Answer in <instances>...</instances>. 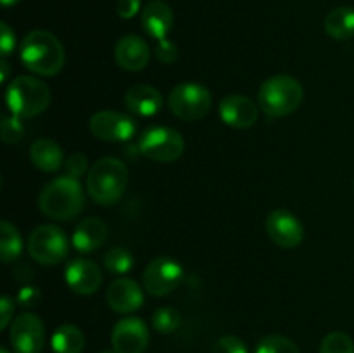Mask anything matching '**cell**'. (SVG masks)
Here are the masks:
<instances>
[{
	"label": "cell",
	"instance_id": "4fadbf2b",
	"mask_svg": "<svg viewBox=\"0 0 354 353\" xmlns=\"http://www.w3.org/2000/svg\"><path fill=\"white\" fill-rule=\"evenodd\" d=\"M149 338V327L142 318L124 317L114 325L111 343L116 353H144Z\"/></svg>",
	"mask_w": 354,
	"mask_h": 353
},
{
	"label": "cell",
	"instance_id": "ab89813d",
	"mask_svg": "<svg viewBox=\"0 0 354 353\" xmlns=\"http://www.w3.org/2000/svg\"><path fill=\"white\" fill-rule=\"evenodd\" d=\"M0 353H9V352H7V348H2L0 350Z\"/></svg>",
	"mask_w": 354,
	"mask_h": 353
},
{
	"label": "cell",
	"instance_id": "4316f807",
	"mask_svg": "<svg viewBox=\"0 0 354 353\" xmlns=\"http://www.w3.org/2000/svg\"><path fill=\"white\" fill-rule=\"evenodd\" d=\"M256 353H301L292 339L280 334H270L256 346Z\"/></svg>",
	"mask_w": 354,
	"mask_h": 353
},
{
	"label": "cell",
	"instance_id": "7c38bea8",
	"mask_svg": "<svg viewBox=\"0 0 354 353\" xmlns=\"http://www.w3.org/2000/svg\"><path fill=\"white\" fill-rule=\"evenodd\" d=\"M265 228L273 244L292 249L303 242L304 227L299 218L289 210H275L266 217Z\"/></svg>",
	"mask_w": 354,
	"mask_h": 353
},
{
	"label": "cell",
	"instance_id": "f546056e",
	"mask_svg": "<svg viewBox=\"0 0 354 353\" xmlns=\"http://www.w3.org/2000/svg\"><path fill=\"white\" fill-rule=\"evenodd\" d=\"M64 168H66V175L75 176V179H80L85 173H88V159L83 152H73L68 159L64 161Z\"/></svg>",
	"mask_w": 354,
	"mask_h": 353
},
{
	"label": "cell",
	"instance_id": "ac0fdd59",
	"mask_svg": "<svg viewBox=\"0 0 354 353\" xmlns=\"http://www.w3.org/2000/svg\"><path fill=\"white\" fill-rule=\"evenodd\" d=\"M165 97L152 85H133L124 93V106L131 114L151 118L161 111Z\"/></svg>",
	"mask_w": 354,
	"mask_h": 353
},
{
	"label": "cell",
	"instance_id": "8d00e7d4",
	"mask_svg": "<svg viewBox=\"0 0 354 353\" xmlns=\"http://www.w3.org/2000/svg\"><path fill=\"white\" fill-rule=\"evenodd\" d=\"M0 69H2V75H0V82L6 83L7 80H9V71H10L9 62H7L6 59H2V61H0Z\"/></svg>",
	"mask_w": 354,
	"mask_h": 353
},
{
	"label": "cell",
	"instance_id": "3957f363",
	"mask_svg": "<svg viewBox=\"0 0 354 353\" xmlns=\"http://www.w3.org/2000/svg\"><path fill=\"white\" fill-rule=\"evenodd\" d=\"M128 185V168L121 159H99L86 175V190L100 206H113L123 197Z\"/></svg>",
	"mask_w": 354,
	"mask_h": 353
},
{
	"label": "cell",
	"instance_id": "5bb4252c",
	"mask_svg": "<svg viewBox=\"0 0 354 353\" xmlns=\"http://www.w3.org/2000/svg\"><path fill=\"white\" fill-rule=\"evenodd\" d=\"M218 113L225 125L237 130H245L258 121L259 106L242 93H230L221 99Z\"/></svg>",
	"mask_w": 354,
	"mask_h": 353
},
{
	"label": "cell",
	"instance_id": "8fae6325",
	"mask_svg": "<svg viewBox=\"0 0 354 353\" xmlns=\"http://www.w3.org/2000/svg\"><path fill=\"white\" fill-rule=\"evenodd\" d=\"M93 137L106 142H128L137 135V121L120 111H99L90 118Z\"/></svg>",
	"mask_w": 354,
	"mask_h": 353
},
{
	"label": "cell",
	"instance_id": "ffe728a7",
	"mask_svg": "<svg viewBox=\"0 0 354 353\" xmlns=\"http://www.w3.org/2000/svg\"><path fill=\"white\" fill-rule=\"evenodd\" d=\"M107 239L106 221L97 217H88L78 224L73 232L71 242L80 253H92L99 249Z\"/></svg>",
	"mask_w": 354,
	"mask_h": 353
},
{
	"label": "cell",
	"instance_id": "7402d4cb",
	"mask_svg": "<svg viewBox=\"0 0 354 353\" xmlns=\"http://www.w3.org/2000/svg\"><path fill=\"white\" fill-rule=\"evenodd\" d=\"M325 33L334 40H349L354 37V9L337 7L325 17Z\"/></svg>",
	"mask_w": 354,
	"mask_h": 353
},
{
	"label": "cell",
	"instance_id": "f1b7e54d",
	"mask_svg": "<svg viewBox=\"0 0 354 353\" xmlns=\"http://www.w3.org/2000/svg\"><path fill=\"white\" fill-rule=\"evenodd\" d=\"M19 116H3L2 120V141L6 144H17L24 137V123Z\"/></svg>",
	"mask_w": 354,
	"mask_h": 353
},
{
	"label": "cell",
	"instance_id": "8992f818",
	"mask_svg": "<svg viewBox=\"0 0 354 353\" xmlns=\"http://www.w3.org/2000/svg\"><path fill=\"white\" fill-rule=\"evenodd\" d=\"M138 151L156 163H173L185 151L182 134L171 127H149L138 137Z\"/></svg>",
	"mask_w": 354,
	"mask_h": 353
},
{
	"label": "cell",
	"instance_id": "ba28073f",
	"mask_svg": "<svg viewBox=\"0 0 354 353\" xmlns=\"http://www.w3.org/2000/svg\"><path fill=\"white\" fill-rule=\"evenodd\" d=\"M28 253L35 262L41 265H57L68 258V235L55 225H38L28 239Z\"/></svg>",
	"mask_w": 354,
	"mask_h": 353
},
{
	"label": "cell",
	"instance_id": "d6a6232c",
	"mask_svg": "<svg viewBox=\"0 0 354 353\" xmlns=\"http://www.w3.org/2000/svg\"><path fill=\"white\" fill-rule=\"evenodd\" d=\"M16 48V33H14L12 28L3 21L0 24V51H2V57H9L10 54Z\"/></svg>",
	"mask_w": 354,
	"mask_h": 353
},
{
	"label": "cell",
	"instance_id": "836d02e7",
	"mask_svg": "<svg viewBox=\"0 0 354 353\" xmlns=\"http://www.w3.org/2000/svg\"><path fill=\"white\" fill-rule=\"evenodd\" d=\"M142 0H120L116 6V12L121 19H131L138 14Z\"/></svg>",
	"mask_w": 354,
	"mask_h": 353
},
{
	"label": "cell",
	"instance_id": "d6986e66",
	"mask_svg": "<svg viewBox=\"0 0 354 353\" xmlns=\"http://www.w3.org/2000/svg\"><path fill=\"white\" fill-rule=\"evenodd\" d=\"M140 21L145 33L159 42L168 38L173 23H175V16H173V10L168 3L154 0V2H149L145 9L142 10Z\"/></svg>",
	"mask_w": 354,
	"mask_h": 353
},
{
	"label": "cell",
	"instance_id": "d590c367",
	"mask_svg": "<svg viewBox=\"0 0 354 353\" xmlns=\"http://www.w3.org/2000/svg\"><path fill=\"white\" fill-rule=\"evenodd\" d=\"M0 308H2V315H0V327L6 329L14 317V300L12 298L2 296V300H0Z\"/></svg>",
	"mask_w": 354,
	"mask_h": 353
},
{
	"label": "cell",
	"instance_id": "1f68e13d",
	"mask_svg": "<svg viewBox=\"0 0 354 353\" xmlns=\"http://www.w3.org/2000/svg\"><path fill=\"white\" fill-rule=\"evenodd\" d=\"M154 55L162 64H173L178 59V47L171 40L165 38V40H159L158 45H156Z\"/></svg>",
	"mask_w": 354,
	"mask_h": 353
},
{
	"label": "cell",
	"instance_id": "83f0119b",
	"mask_svg": "<svg viewBox=\"0 0 354 353\" xmlns=\"http://www.w3.org/2000/svg\"><path fill=\"white\" fill-rule=\"evenodd\" d=\"M318 353H354V341L346 332H328L322 341Z\"/></svg>",
	"mask_w": 354,
	"mask_h": 353
},
{
	"label": "cell",
	"instance_id": "cb8c5ba5",
	"mask_svg": "<svg viewBox=\"0 0 354 353\" xmlns=\"http://www.w3.org/2000/svg\"><path fill=\"white\" fill-rule=\"evenodd\" d=\"M23 251V237L17 227L9 220L0 221V256L3 263H12L19 258Z\"/></svg>",
	"mask_w": 354,
	"mask_h": 353
},
{
	"label": "cell",
	"instance_id": "52a82bcc",
	"mask_svg": "<svg viewBox=\"0 0 354 353\" xmlns=\"http://www.w3.org/2000/svg\"><path fill=\"white\" fill-rule=\"evenodd\" d=\"M211 92L201 83H178L168 96V107L176 118L183 121H199L209 113Z\"/></svg>",
	"mask_w": 354,
	"mask_h": 353
},
{
	"label": "cell",
	"instance_id": "277c9868",
	"mask_svg": "<svg viewBox=\"0 0 354 353\" xmlns=\"http://www.w3.org/2000/svg\"><path fill=\"white\" fill-rule=\"evenodd\" d=\"M303 100V85L290 75L270 76L259 87L258 106L270 118H283L296 113Z\"/></svg>",
	"mask_w": 354,
	"mask_h": 353
},
{
	"label": "cell",
	"instance_id": "d4e9b609",
	"mask_svg": "<svg viewBox=\"0 0 354 353\" xmlns=\"http://www.w3.org/2000/svg\"><path fill=\"white\" fill-rule=\"evenodd\" d=\"M133 255L127 248H121V246L109 249L106 253V256H104V265H106L107 272L114 273V275H124V273H128L133 269Z\"/></svg>",
	"mask_w": 354,
	"mask_h": 353
},
{
	"label": "cell",
	"instance_id": "e575fe53",
	"mask_svg": "<svg viewBox=\"0 0 354 353\" xmlns=\"http://www.w3.org/2000/svg\"><path fill=\"white\" fill-rule=\"evenodd\" d=\"M40 289L35 286H24L23 289L17 293V301H19V305H23V307H35V305L40 301Z\"/></svg>",
	"mask_w": 354,
	"mask_h": 353
},
{
	"label": "cell",
	"instance_id": "4dcf8cb0",
	"mask_svg": "<svg viewBox=\"0 0 354 353\" xmlns=\"http://www.w3.org/2000/svg\"><path fill=\"white\" fill-rule=\"evenodd\" d=\"M213 353H249L248 346L237 336H223L213 346Z\"/></svg>",
	"mask_w": 354,
	"mask_h": 353
},
{
	"label": "cell",
	"instance_id": "603a6c76",
	"mask_svg": "<svg viewBox=\"0 0 354 353\" xmlns=\"http://www.w3.org/2000/svg\"><path fill=\"white\" fill-rule=\"evenodd\" d=\"M50 345L54 353H82L85 350V336L76 325L64 324L52 334Z\"/></svg>",
	"mask_w": 354,
	"mask_h": 353
},
{
	"label": "cell",
	"instance_id": "2e32d148",
	"mask_svg": "<svg viewBox=\"0 0 354 353\" xmlns=\"http://www.w3.org/2000/svg\"><path fill=\"white\" fill-rule=\"evenodd\" d=\"M106 300L107 305L118 314H133L144 305V291L133 279L121 277L109 284Z\"/></svg>",
	"mask_w": 354,
	"mask_h": 353
},
{
	"label": "cell",
	"instance_id": "74e56055",
	"mask_svg": "<svg viewBox=\"0 0 354 353\" xmlns=\"http://www.w3.org/2000/svg\"><path fill=\"white\" fill-rule=\"evenodd\" d=\"M19 2L21 0H2V6L3 7H14V6H17Z\"/></svg>",
	"mask_w": 354,
	"mask_h": 353
},
{
	"label": "cell",
	"instance_id": "5b68a950",
	"mask_svg": "<svg viewBox=\"0 0 354 353\" xmlns=\"http://www.w3.org/2000/svg\"><path fill=\"white\" fill-rule=\"evenodd\" d=\"M50 89L35 76H17L6 90L7 107L14 116L33 118L44 113L50 104Z\"/></svg>",
	"mask_w": 354,
	"mask_h": 353
},
{
	"label": "cell",
	"instance_id": "484cf974",
	"mask_svg": "<svg viewBox=\"0 0 354 353\" xmlns=\"http://www.w3.org/2000/svg\"><path fill=\"white\" fill-rule=\"evenodd\" d=\"M182 324V315L173 307H161L152 314V327L159 334H171Z\"/></svg>",
	"mask_w": 354,
	"mask_h": 353
},
{
	"label": "cell",
	"instance_id": "f35d334b",
	"mask_svg": "<svg viewBox=\"0 0 354 353\" xmlns=\"http://www.w3.org/2000/svg\"><path fill=\"white\" fill-rule=\"evenodd\" d=\"M100 353H116V352H114V350H104V352H100Z\"/></svg>",
	"mask_w": 354,
	"mask_h": 353
},
{
	"label": "cell",
	"instance_id": "44dd1931",
	"mask_svg": "<svg viewBox=\"0 0 354 353\" xmlns=\"http://www.w3.org/2000/svg\"><path fill=\"white\" fill-rule=\"evenodd\" d=\"M30 159L35 168L45 173H54L64 166V152L61 145L52 138L35 141L30 147Z\"/></svg>",
	"mask_w": 354,
	"mask_h": 353
},
{
	"label": "cell",
	"instance_id": "9c48e42d",
	"mask_svg": "<svg viewBox=\"0 0 354 353\" xmlns=\"http://www.w3.org/2000/svg\"><path fill=\"white\" fill-rule=\"evenodd\" d=\"M183 279V266L169 256H158L145 266L142 284L151 296L162 298L171 294Z\"/></svg>",
	"mask_w": 354,
	"mask_h": 353
},
{
	"label": "cell",
	"instance_id": "e0dca14e",
	"mask_svg": "<svg viewBox=\"0 0 354 353\" xmlns=\"http://www.w3.org/2000/svg\"><path fill=\"white\" fill-rule=\"evenodd\" d=\"M114 59L124 71H142L151 61V47L144 38L137 35H127L118 40L114 47Z\"/></svg>",
	"mask_w": 354,
	"mask_h": 353
},
{
	"label": "cell",
	"instance_id": "7a4b0ae2",
	"mask_svg": "<svg viewBox=\"0 0 354 353\" xmlns=\"http://www.w3.org/2000/svg\"><path fill=\"white\" fill-rule=\"evenodd\" d=\"M19 57L24 68L40 76H55L62 69L66 52L61 40L50 31L33 30L23 38Z\"/></svg>",
	"mask_w": 354,
	"mask_h": 353
},
{
	"label": "cell",
	"instance_id": "30bf717a",
	"mask_svg": "<svg viewBox=\"0 0 354 353\" xmlns=\"http://www.w3.org/2000/svg\"><path fill=\"white\" fill-rule=\"evenodd\" d=\"M9 341L14 353H41L45 343V325L31 311L17 315L10 324Z\"/></svg>",
	"mask_w": 354,
	"mask_h": 353
},
{
	"label": "cell",
	"instance_id": "9a60e30c",
	"mask_svg": "<svg viewBox=\"0 0 354 353\" xmlns=\"http://www.w3.org/2000/svg\"><path fill=\"white\" fill-rule=\"evenodd\" d=\"M64 279L73 293L88 296V294L99 291L100 284H102V273L92 260L75 258L66 265Z\"/></svg>",
	"mask_w": 354,
	"mask_h": 353
},
{
	"label": "cell",
	"instance_id": "6da1fadb",
	"mask_svg": "<svg viewBox=\"0 0 354 353\" xmlns=\"http://www.w3.org/2000/svg\"><path fill=\"white\" fill-rule=\"evenodd\" d=\"M38 208L47 218L68 221L85 208V192L78 179L69 175L50 180L38 196Z\"/></svg>",
	"mask_w": 354,
	"mask_h": 353
}]
</instances>
